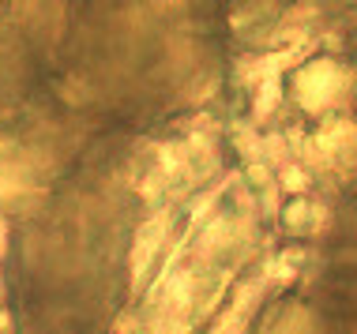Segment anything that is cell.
Instances as JSON below:
<instances>
[{
  "mask_svg": "<svg viewBox=\"0 0 357 334\" xmlns=\"http://www.w3.org/2000/svg\"><path fill=\"white\" fill-rule=\"evenodd\" d=\"M335 83H339V72L331 68V64H312L305 75H301V94L308 106H320L335 94Z\"/></svg>",
  "mask_w": 357,
  "mask_h": 334,
  "instance_id": "6da1fadb",
  "label": "cell"
}]
</instances>
